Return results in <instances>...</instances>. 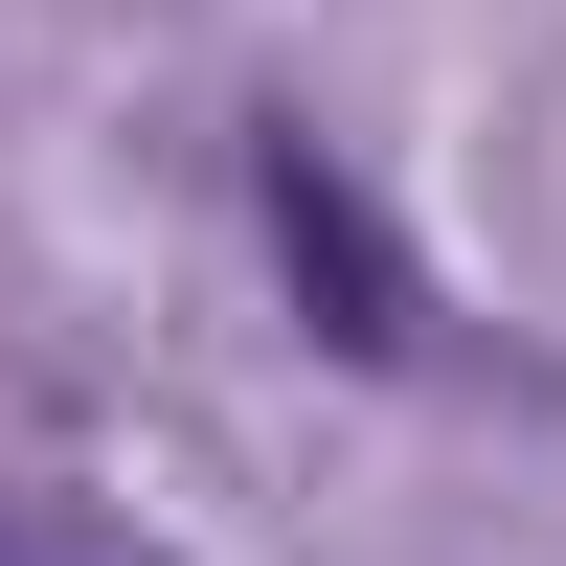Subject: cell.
<instances>
[{"label":"cell","mask_w":566,"mask_h":566,"mask_svg":"<svg viewBox=\"0 0 566 566\" xmlns=\"http://www.w3.org/2000/svg\"><path fill=\"white\" fill-rule=\"evenodd\" d=\"M250 205H272V250H295V295H317V340H340V363H408V340H431V295H408V250H386V205H363L340 136L272 114V136H250Z\"/></svg>","instance_id":"6da1fadb"},{"label":"cell","mask_w":566,"mask_h":566,"mask_svg":"<svg viewBox=\"0 0 566 566\" xmlns=\"http://www.w3.org/2000/svg\"><path fill=\"white\" fill-rule=\"evenodd\" d=\"M0 566H159V544L91 522V499H0Z\"/></svg>","instance_id":"7a4b0ae2"}]
</instances>
